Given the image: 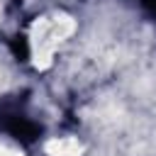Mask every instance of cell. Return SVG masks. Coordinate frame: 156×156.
I'll use <instances>...</instances> for the list:
<instances>
[{
  "label": "cell",
  "instance_id": "1",
  "mask_svg": "<svg viewBox=\"0 0 156 156\" xmlns=\"http://www.w3.org/2000/svg\"><path fill=\"white\" fill-rule=\"evenodd\" d=\"M76 29V22L68 15H56V17H41L34 24V66L46 68L51 63L54 46L61 44L71 32Z\"/></svg>",
  "mask_w": 156,
  "mask_h": 156
},
{
  "label": "cell",
  "instance_id": "2",
  "mask_svg": "<svg viewBox=\"0 0 156 156\" xmlns=\"http://www.w3.org/2000/svg\"><path fill=\"white\" fill-rule=\"evenodd\" d=\"M46 154L49 156H80L83 154V144L73 136H56L46 141Z\"/></svg>",
  "mask_w": 156,
  "mask_h": 156
},
{
  "label": "cell",
  "instance_id": "3",
  "mask_svg": "<svg viewBox=\"0 0 156 156\" xmlns=\"http://www.w3.org/2000/svg\"><path fill=\"white\" fill-rule=\"evenodd\" d=\"M0 156H22V154L15 151V149H10V146H5V144H0Z\"/></svg>",
  "mask_w": 156,
  "mask_h": 156
}]
</instances>
